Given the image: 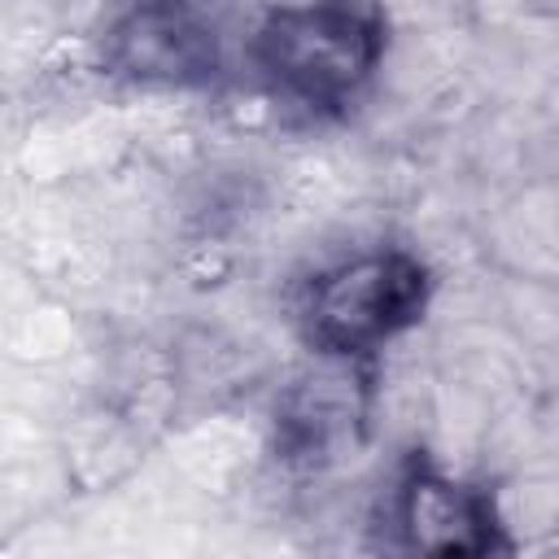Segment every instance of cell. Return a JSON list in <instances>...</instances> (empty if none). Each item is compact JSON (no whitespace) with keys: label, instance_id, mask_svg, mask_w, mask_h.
<instances>
[{"label":"cell","instance_id":"7a4b0ae2","mask_svg":"<svg viewBox=\"0 0 559 559\" xmlns=\"http://www.w3.org/2000/svg\"><path fill=\"white\" fill-rule=\"evenodd\" d=\"M428 271L411 253H367L323 271L306 293V336L323 354H371L424 314Z\"/></svg>","mask_w":559,"mask_h":559},{"label":"cell","instance_id":"3957f363","mask_svg":"<svg viewBox=\"0 0 559 559\" xmlns=\"http://www.w3.org/2000/svg\"><path fill=\"white\" fill-rule=\"evenodd\" d=\"M109 70L140 83L192 87L218 74V39L192 0H114L100 31Z\"/></svg>","mask_w":559,"mask_h":559},{"label":"cell","instance_id":"277c9868","mask_svg":"<svg viewBox=\"0 0 559 559\" xmlns=\"http://www.w3.org/2000/svg\"><path fill=\"white\" fill-rule=\"evenodd\" d=\"M402 533L428 555H485L502 546L498 515L485 493L454 485L437 472H411L397 498Z\"/></svg>","mask_w":559,"mask_h":559},{"label":"cell","instance_id":"6da1fadb","mask_svg":"<svg viewBox=\"0 0 559 559\" xmlns=\"http://www.w3.org/2000/svg\"><path fill=\"white\" fill-rule=\"evenodd\" d=\"M384 52V22L362 0H314L275 9L253 35L266 83L306 109H345Z\"/></svg>","mask_w":559,"mask_h":559}]
</instances>
